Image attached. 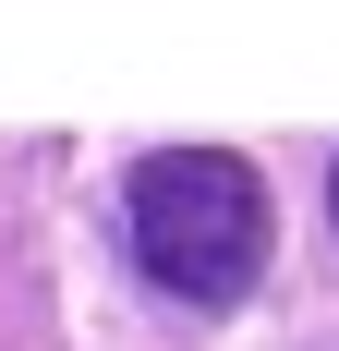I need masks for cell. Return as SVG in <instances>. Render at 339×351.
<instances>
[{"label":"cell","instance_id":"7a4b0ae2","mask_svg":"<svg viewBox=\"0 0 339 351\" xmlns=\"http://www.w3.org/2000/svg\"><path fill=\"white\" fill-rule=\"evenodd\" d=\"M327 218H339V170H327Z\"/></svg>","mask_w":339,"mask_h":351},{"label":"cell","instance_id":"6da1fadb","mask_svg":"<svg viewBox=\"0 0 339 351\" xmlns=\"http://www.w3.org/2000/svg\"><path fill=\"white\" fill-rule=\"evenodd\" d=\"M121 206H134V254H145V279L170 303L231 315L242 291L267 279V182L242 170L231 145H158V158H134Z\"/></svg>","mask_w":339,"mask_h":351}]
</instances>
